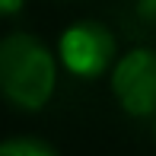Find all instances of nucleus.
I'll use <instances>...</instances> for the list:
<instances>
[{
	"label": "nucleus",
	"mask_w": 156,
	"mask_h": 156,
	"mask_svg": "<svg viewBox=\"0 0 156 156\" xmlns=\"http://www.w3.org/2000/svg\"><path fill=\"white\" fill-rule=\"evenodd\" d=\"M0 156H61L58 147L45 137H32V134H19V137L0 140Z\"/></svg>",
	"instance_id": "obj_4"
},
{
	"label": "nucleus",
	"mask_w": 156,
	"mask_h": 156,
	"mask_svg": "<svg viewBox=\"0 0 156 156\" xmlns=\"http://www.w3.org/2000/svg\"><path fill=\"white\" fill-rule=\"evenodd\" d=\"M26 6V0H0V19H13L19 16Z\"/></svg>",
	"instance_id": "obj_6"
},
{
	"label": "nucleus",
	"mask_w": 156,
	"mask_h": 156,
	"mask_svg": "<svg viewBox=\"0 0 156 156\" xmlns=\"http://www.w3.org/2000/svg\"><path fill=\"white\" fill-rule=\"evenodd\" d=\"M115 35L99 19H76L64 29L58 41V61L73 76L99 80L115 64Z\"/></svg>",
	"instance_id": "obj_3"
},
{
	"label": "nucleus",
	"mask_w": 156,
	"mask_h": 156,
	"mask_svg": "<svg viewBox=\"0 0 156 156\" xmlns=\"http://www.w3.org/2000/svg\"><path fill=\"white\" fill-rule=\"evenodd\" d=\"M134 13L147 29H156V0H134Z\"/></svg>",
	"instance_id": "obj_5"
},
{
	"label": "nucleus",
	"mask_w": 156,
	"mask_h": 156,
	"mask_svg": "<svg viewBox=\"0 0 156 156\" xmlns=\"http://www.w3.org/2000/svg\"><path fill=\"white\" fill-rule=\"evenodd\" d=\"M58 89V58L32 32L0 38V99L16 112H41Z\"/></svg>",
	"instance_id": "obj_1"
},
{
	"label": "nucleus",
	"mask_w": 156,
	"mask_h": 156,
	"mask_svg": "<svg viewBox=\"0 0 156 156\" xmlns=\"http://www.w3.org/2000/svg\"><path fill=\"white\" fill-rule=\"evenodd\" d=\"M112 96L127 118H153L156 115V48H131L112 64L108 76Z\"/></svg>",
	"instance_id": "obj_2"
},
{
	"label": "nucleus",
	"mask_w": 156,
	"mask_h": 156,
	"mask_svg": "<svg viewBox=\"0 0 156 156\" xmlns=\"http://www.w3.org/2000/svg\"><path fill=\"white\" fill-rule=\"evenodd\" d=\"M153 137H156V115H153Z\"/></svg>",
	"instance_id": "obj_7"
}]
</instances>
